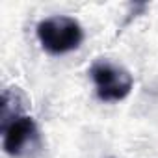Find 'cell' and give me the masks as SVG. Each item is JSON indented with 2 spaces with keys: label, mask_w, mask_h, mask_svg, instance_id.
<instances>
[{
  "label": "cell",
  "mask_w": 158,
  "mask_h": 158,
  "mask_svg": "<svg viewBox=\"0 0 158 158\" xmlns=\"http://www.w3.org/2000/svg\"><path fill=\"white\" fill-rule=\"evenodd\" d=\"M35 34L41 47L52 56L73 52L84 41V30L80 23L67 15H52L39 21Z\"/></svg>",
  "instance_id": "7a4b0ae2"
},
{
  "label": "cell",
  "mask_w": 158,
  "mask_h": 158,
  "mask_svg": "<svg viewBox=\"0 0 158 158\" xmlns=\"http://www.w3.org/2000/svg\"><path fill=\"white\" fill-rule=\"evenodd\" d=\"M91 80L95 84L97 97L102 102H119L127 99L134 88V78L132 74L119 63L99 58L95 60L88 69Z\"/></svg>",
  "instance_id": "3957f363"
},
{
  "label": "cell",
  "mask_w": 158,
  "mask_h": 158,
  "mask_svg": "<svg viewBox=\"0 0 158 158\" xmlns=\"http://www.w3.org/2000/svg\"><path fill=\"white\" fill-rule=\"evenodd\" d=\"M15 88L2 93V145L13 158H32L41 151V136L35 121L19 106Z\"/></svg>",
  "instance_id": "6da1fadb"
}]
</instances>
